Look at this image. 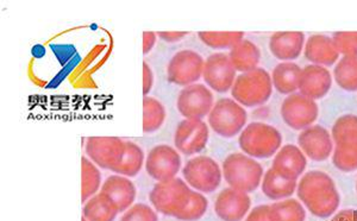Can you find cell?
Masks as SVG:
<instances>
[{
  "label": "cell",
  "instance_id": "cell-1",
  "mask_svg": "<svg viewBox=\"0 0 357 221\" xmlns=\"http://www.w3.org/2000/svg\"><path fill=\"white\" fill-rule=\"evenodd\" d=\"M296 194L314 217H331L341 204V197L333 178L319 170H312L301 177Z\"/></svg>",
  "mask_w": 357,
  "mask_h": 221
},
{
  "label": "cell",
  "instance_id": "cell-2",
  "mask_svg": "<svg viewBox=\"0 0 357 221\" xmlns=\"http://www.w3.org/2000/svg\"><path fill=\"white\" fill-rule=\"evenodd\" d=\"M195 189L180 177L158 182L149 194V201L158 213L178 219L191 201Z\"/></svg>",
  "mask_w": 357,
  "mask_h": 221
},
{
  "label": "cell",
  "instance_id": "cell-3",
  "mask_svg": "<svg viewBox=\"0 0 357 221\" xmlns=\"http://www.w3.org/2000/svg\"><path fill=\"white\" fill-rule=\"evenodd\" d=\"M222 170L229 187L243 193L255 192L264 180L262 165L245 153H230L224 160Z\"/></svg>",
  "mask_w": 357,
  "mask_h": 221
},
{
  "label": "cell",
  "instance_id": "cell-4",
  "mask_svg": "<svg viewBox=\"0 0 357 221\" xmlns=\"http://www.w3.org/2000/svg\"><path fill=\"white\" fill-rule=\"evenodd\" d=\"M273 89L271 74L259 67L252 72L237 75L231 89V96L234 100L243 107H256L266 104L271 99Z\"/></svg>",
  "mask_w": 357,
  "mask_h": 221
},
{
  "label": "cell",
  "instance_id": "cell-5",
  "mask_svg": "<svg viewBox=\"0 0 357 221\" xmlns=\"http://www.w3.org/2000/svg\"><path fill=\"white\" fill-rule=\"evenodd\" d=\"M238 144L243 153L252 158H269L280 150L282 136L269 124L255 121L241 132Z\"/></svg>",
  "mask_w": 357,
  "mask_h": 221
},
{
  "label": "cell",
  "instance_id": "cell-6",
  "mask_svg": "<svg viewBox=\"0 0 357 221\" xmlns=\"http://www.w3.org/2000/svg\"><path fill=\"white\" fill-rule=\"evenodd\" d=\"M247 111L231 98H222L207 117L208 126L223 138H232L243 131L247 124Z\"/></svg>",
  "mask_w": 357,
  "mask_h": 221
},
{
  "label": "cell",
  "instance_id": "cell-7",
  "mask_svg": "<svg viewBox=\"0 0 357 221\" xmlns=\"http://www.w3.org/2000/svg\"><path fill=\"white\" fill-rule=\"evenodd\" d=\"M183 178L199 193H215L223 180V170L212 157L200 155L186 162L183 168Z\"/></svg>",
  "mask_w": 357,
  "mask_h": 221
},
{
  "label": "cell",
  "instance_id": "cell-8",
  "mask_svg": "<svg viewBox=\"0 0 357 221\" xmlns=\"http://www.w3.org/2000/svg\"><path fill=\"white\" fill-rule=\"evenodd\" d=\"M204 57L191 49L176 52L167 66V79L173 85L187 87L203 77Z\"/></svg>",
  "mask_w": 357,
  "mask_h": 221
},
{
  "label": "cell",
  "instance_id": "cell-9",
  "mask_svg": "<svg viewBox=\"0 0 357 221\" xmlns=\"http://www.w3.org/2000/svg\"><path fill=\"white\" fill-rule=\"evenodd\" d=\"M126 151V139L119 137H89L85 153L94 165L102 169L114 172L122 161Z\"/></svg>",
  "mask_w": 357,
  "mask_h": 221
},
{
  "label": "cell",
  "instance_id": "cell-10",
  "mask_svg": "<svg viewBox=\"0 0 357 221\" xmlns=\"http://www.w3.org/2000/svg\"><path fill=\"white\" fill-rule=\"evenodd\" d=\"M215 96L211 89L203 84L183 87L178 93L176 107L185 119H199L208 117L213 106Z\"/></svg>",
  "mask_w": 357,
  "mask_h": 221
},
{
  "label": "cell",
  "instance_id": "cell-11",
  "mask_svg": "<svg viewBox=\"0 0 357 221\" xmlns=\"http://www.w3.org/2000/svg\"><path fill=\"white\" fill-rule=\"evenodd\" d=\"M181 156L178 150L167 144H158L146 158V172L155 181L162 182L178 177L181 169Z\"/></svg>",
  "mask_w": 357,
  "mask_h": 221
},
{
  "label": "cell",
  "instance_id": "cell-12",
  "mask_svg": "<svg viewBox=\"0 0 357 221\" xmlns=\"http://www.w3.org/2000/svg\"><path fill=\"white\" fill-rule=\"evenodd\" d=\"M210 138L208 125L199 119H183L174 132L175 149L178 153L193 156L206 148Z\"/></svg>",
  "mask_w": 357,
  "mask_h": 221
},
{
  "label": "cell",
  "instance_id": "cell-13",
  "mask_svg": "<svg viewBox=\"0 0 357 221\" xmlns=\"http://www.w3.org/2000/svg\"><path fill=\"white\" fill-rule=\"evenodd\" d=\"M237 77V70L234 68L229 54L215 52L205 60L203 80L208 89L217 93L231 91Z\"/></svg>",
  "mask_w": 357,
  "mask_h": 221
},
{
  "label": "cell",
  "instance_id": "cell-14",
  "mask_svg": "<svg viewBox=\"0 0 357 221\" xmlns=\"http://www.w3.org/2000/svg\"><path fill=\"white\" fill-rule=\"evenodd\" d=\"M281 117L289 128L305 130L317 121L319 109L316 100L303 94H291L281 105Z\"/></svg>",
  "mask_w": 357,
  "mask_h": 221
},
{
  "label": "cell",
  "instance_id": "cell-15",
  "mask_svg": "<svg viewBox=\"0 0 357 221\" xmlns=\"http://www.w3.org/2000/svg\"><path fill=\"white\" fill-rule=\"evenodd\" d=\"M298 145L305 156L312 161H325L333 151V137L328 130L319 125L303 130L298 137Z\"/></svg>",
  "mask_w": 357,
  "mask_h": 221
},
{
  "label": "cell",
  "instance_id": "cell-16",
  "mask_svg": "<svg viewBox=\"0 0 357 221\" xmlns=\"http://www.w3.org/2000/svg\"><path fill=\"white\" fill-rule=\"evenodd\" d=\"M252 199L249 194L234 188H225L215 199V212L223 221H242L249 214Z\"/></svg>",
  "mask_w": 357,
  "mask_h": 221
},
{
  "label": "cell",
  "instance_id": "cell-17",
  "mask_svg": "<svg viewBox=\"0 0 357 221\" xmlns=\"http://www.w3.org/2000/svg\"><path fill=\"white\" fill-rule=\"evenodd\" d=\"M307 165L304 153L296 145H284L274 157L272 169L279 176L289 181H296Z\"/></svg>",
  "mask_w": 357,
  "mask_h": 221
},
{
  "label": "cell",
  "instance_id": "cell-18",
  "mask_svg": "<svg viewBox=\"0 0 357 221\" xmlns=\"http://www.w3.org/2000/svg\"><path fill=\"white\" fill-rule=\"evenodd\" d=\"M333 85V77L329 69L321 66H306L301 70L299 91L305 97L312 100L324 98Z\"/></svg>",
  "mask_w": 357,
  "mask_h": 221
},
{
  "label": "cell",
  "instance_id": "cell-19",
  "mask_svg": "<svg viewBox=\"0 0 357 221\" xmlns=\"http://www.w3.org/2000/svg\"><path fill=\"white\" fill-rule=\"evenodd\" d=\"M100 192L105 193L117 206L119 213H124L126 209L135 205L137 197V188L129 177L122 175H111L102 182Z\"/></svg>",
  "mask_w": 357,
  "mask_h": 221
},
{
  "label": "cell",
  "instance_id": "cell-20",
  "mask_svg": "<svg viewBox=\"0 0 357 221\" xmlns=\"http://www.w3.org/2000/svg\"><path fill=\"white\" fill-rule=\"evenodd\" d=\"M304 43L303 33H275L269 40V50L278 60L292 62L301 56Z\"/></svg>",
  "mask_w": 357,
  "mask_h": 221
},
{
  "label": "cell",
  "instance_id": "cell-21",
  "mask_svg": "<svg viewBox=\"0 0 357 221\" xmlns=\"http://www.w3.org/2000/svg\"><path fill=\"white\" fill-rule=\"evenodd\" d=\"M305 56L313 65L329 67L336 63L340 57L333 38L324 35H313L305 45Z\"/></svg>",
  "mask_w": 357,
  "mask_h": 221
},
{
  "label": "cell",
  "instance_id": "cell-22",
  "mask_svg": "<svg viewBox=\"0 0 357 221\" xmlns=\"http://www.w3.org/2000/svg\"><path fill=\"white\" fill-rule=\"evenodd\" d=\"M229 59L234 68L242 73L252 72L259 68L261 61V52L259 47L252 40H243L241 43L230 49Z\"/></svg>",
  "mask_w": 357,
  "mask_h": 221
},
{
  "label": "cell",
  "instance_id": "cell-23",
  "mask_svg": "<svg viewBox=\"0 0 357 221\" xmlns=\"http://www.w3.org/2000/svg\"><path fill=\"white\" fill-rule=\"evenodd\" d=\"M118 214L117 206L102 192L89 199L82 209V217L87 221H114Z\"/></svg>",
  "mask_w": 357,
  "mask_h": 221
},
{
  "label": "cell",
  "instance_id": "cell-24",
  "mask_svg": "<svg viewBox=\"0 0 357 221\" xmlns=\"http://www.w3.org/2000/svg\"><path fill=\"white\" fill-rule=\"evenodd\" d=\"M301 70L299 66L293 62H281L273 69V87L281 94H293L299 89Z\"/></svg>",
  "mask_w": 357,
  "mask_h": 221
},
{
  "label": "cell",
  "instance_id": "cell-25",
  "mask_svg": "<svg viewBox=\"0 0 357 221\" xmlns=\"http://www.w3.org/2000/svg\"><path fill=\"white\" fill-rule=\"evenodd\" d=\"M296 187H298V182L284 180L272 168L268 169L267 173H264V180L261 183V188L264 195L268 199L276 200V201L289 199L296 192Z\"/></svg>",
  "mask_w": 357,
  "mask_h": 221
},
{
  "label": "cell",
  "instance_id": "cell-26",
  "mask_svg": "<svg viewBox=\"0 0 357 221\" xmlns=\"http://www.w3.org/2000/svg\"><path fill=\"white\" fill-rule=\"evenodd\" d=\"M146 163L144 151L139 145L134 142L126 141V151L122 157V161L114 170V174L122 176H137Z\"/></svg>",
  "mask_w": 357,
  "mask_h": 221
},
{
  "label": "cell",
  "instance_id": "cell-27",
  "mask_svg": "<svg viewBox=\"0 0 357 221\" xmlns=\"http://www.w3.org/2000/svg\"><path fill=\"white\" fill-rule=\"evenodd\" d=\"M166 118V109L161 101L149 96L143 98V132H156L162 128Z\"/></svg>",
  "mask_w": 357,
  "mask_h": 221
},
{
  "label": "cell",
  "instance_id": "cell-28",
  "mask_svg": "<svg viewBox=\"0 0 357 221\" xmlns=\"http://www.w3.org/2000/svg\"><path fill=\"white\" fill-rule=\"evenodd\" d=\"M102 174L99 167L94 165L89 157L82 158V200L85 204L89 199L99 193L102 189Z\"/></svg>",
  "mask_w": 357,
  "mask_h": 221
},
{
  "label": "cell",
  "instance_id": "cell-29",
  "mask_svg": "<svg viewBox=\"0 0 357 221\" xmlns=\"http://www.w3.org/2000/svg\"><path fill=\"white\" fill-rule=\"evenodd\" d=\"M271 221H305L304 206L296 199H284L269 206Z\"/></svg>",
  "mask_w": 357,
  "mask_h": 221
},
{
  "label": "cell",
  "instance_id": "cell-30",
  "mask_svg": "<svg viewBox=\"0 0 357 221\" xmlns=\"http://www.w3.org/2000/svg\"><path fill=\"white\" fill-rule=\"evenodd\" d=\"M337 85L348 92L357 91V56H343L333 69Z\"/></svg>",
  "mask_w": 357,
  "mask_h": 221
},
{
  "label": "cell",
  "instance_id": "cell-31",
  "mask_svg": "<svg viewBox=\"0 0 357 221\" xmlns=\"http://www.w3.org/2000/svg\"><path fill=\"white\" fill-rule=\"evenodd\" d=\"M333 162L337 169L344 173L357 170V141L337 143L333 149Z\"/></svg>",
  "mask_w": 357,
  "mask_h": 221
},
{
  "label": "cell",
  "instance_id": "cell-32",
  "mask_svg": "<svg viewBox=\"0 0 357 221\" xmlns=\"http://www.w3.org/2000/svg\"><path fill=\"white\" fill-rule=\"evenodd\" d=\"M204 45L212 49H232L244 40L243 33H198Z\"/></svg>",
  "mask_w": 357,
  "mask_h": 221
},
{
  "label": "cell",
  "instance_id": "cell-33",
  "mask_svg": "<svg viewBox=\"0 0 357 221\" xmlns=\"http://www.w3.org/2000/svg\"><path fill=\"white\" fill-rule=\"evenodd\" d=\"M333 141L335 143L357 141V116L345 114L338 118L333 126Z\"/></svg>",
  "mask_w": 357,
  "mask_h": 221
},
{
  "label": "cell",
  "instance_id": "cell-34",
  "mask_svg": "<svg viewBox=\"0 0 357 221\" xmlns=\"http://www.w3.org/2000/svg\"><path fill=\"white\" fill-rule=\"evenodd\" d=\"M119 221H158V215L151 206L138 202L126 209Z\"/></svg>",
  "mask_w": 357,
  "mask_h": 221
},
{
  "label": "cell",
  "instance_id": "cell-35",
  "mask_svg": "<svg viewBox=\"0 0 357 221\" xmlns=\"http://www.w3.org/2000/svg\"><path fill=\"white\" fill-rule=\"evenodd\" d=\"M331 38L340 55L357 56V33H336Z\"/></svg>",
  "mask_w": 357,
  "mask_h": 221
},
{
  "label": "cell",
  "instance_id": "cell-36",
  "mask_svg": "<svg viewBox=\"0 0 357 221\" xmlns=\"http://www.w3.org/2000/svg\"><path fill=\"white\" fill-rule=\"evenodd\" d=\"M245 221H271L269 219V206L261 205L252 208V212H249Z\"/></svg>",
  "mask_w": 357,
  "mask_h": 221
},
{
  "label": "cell",
  "instance_id": "cell-37",
  "mask_svg": "<svg viewBox=\"0 0 357 221\" xmlns=\"http://www.w3.org/2000/svg\"><path fill=\"white\" fill-rule=\"evenodd\" d=\"M154 85V73L151 70V66L146 62H143V96L148 97Z\"/></svg>",
  "mask_w": 357,
  "mask_h": 221
},
{
  "label": "cell",
  "instance_id": "cell-38",
  "mask_svg": "<svg viewBox=\"0 0 357 221\" xmlns=\"http://www.w3.org/2000/svg\"><path fill=\"white\" fill-rule=\"evenodd\" d=\"M158 40V33L153 31H144L143 33V54L148 55L153 50Z\"/></svg>",
  "mask_w": 357,
  "mask_h": 221
},
{
  "label": "cell",
  "instance_id": "cell-39",
  "mask_svg": "<svg viewBox=\"0 0 357 221\" xmlns=\"http://www.w3.org/2000/svg\"><path fill=\"white\" fill-rule=\"evenodd\" d=\"M188 33H181V31H165V33H158V37H160L163 42L166 43H176L183 40Z\"/></svg>",
  "mask_w": 357,
  "mask_h": 221
},
{
  "label": "cell",
  "instance_id": "cell-40",
  "mask_svg": "<svg viewBox=\"0 0 357 221\" xmlns=\"http://www.w3.org/2000/svg\"><path fill=\"white\" fill-rule=\"evenodd\" d=\"M330 221H357V209H343Z\"/></svg>",
  "mask_w": 357,
  "mask_h": 221
},
{
  "label": "cell",
  "instance_id": "cell-41",
  "mask_svg": "<svg viewBox=\"0 0 357 221\" xmlns=\"http://www.w3.org/2000/svg\"><path fill=\"white\" fill-rule=\"evenodd\" d=\"M82 221H87V220H86L85 218L82 217Z\"/></svg>",
  "mask_w": 357,
  "mask_h": 221
},
{
  "label": "cell",
  "instance_id": "cell-42",
  "mask_svg": "<svg viewBox=\"0 0 357 221\" xmlns=\"http://www.w3.org/2000/svg\"><path fill=\"white\" fill-rule=\"evenodd\" d=\"M356 192H357V182H356Z\"/></svg>",
  "mask_w": 357,
  "mask_h": 221
}]
</instances>
